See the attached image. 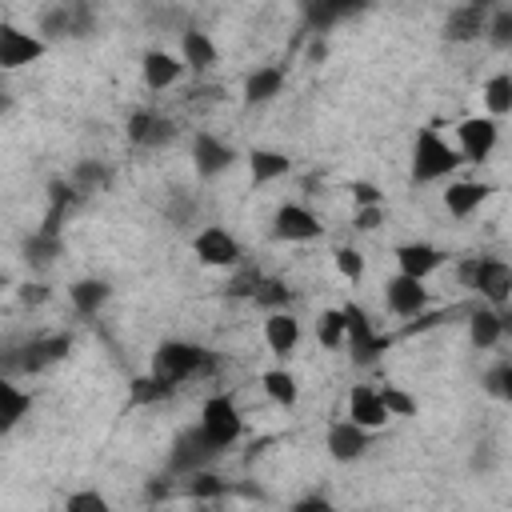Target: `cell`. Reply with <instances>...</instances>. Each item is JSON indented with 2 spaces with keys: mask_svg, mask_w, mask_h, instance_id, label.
Wrapping results in <instances>:
<instances>
[{
  "mask_svg": "<svg viewBox=\"0 0 512 512\" xmlns=\"http://www.w3.org/2000/svg\"><path fill=\"white\" fill-rule=\"evenodd\" d=\"M208 364H212V356H208L200 344H192V340H164V344L152 352L148 376H156V380L168 384V388H180L184 380L208 372Z\"/></svg>",
  "mask_w": 512,
  "mask_h": 512,
  "instance_id": "6da1fadb",
  "label": "cell"
},
{
  "mask_svg": "<svg viewBox=\"0 0 512 512\" xmlns=\"http://www.w3.org/2000/svg\"><path fill=\"white\" fill-rule=\"evenodd\" d=\"M460 280H464V288H472L496 312H504L508 300H512V268L500 256H472V260H464L460 264Z\"/></svg>",
  "mask_w": 512,
  "mask_h": 512,
  "instance_id": "7a4b0ae2",
  "label": "cell"
},
{
  "mask_svg": "<svg viewBox=\"0 0 512 512\" xmlns=\"http://www.w3.org/2000/svg\"><path fill=\"white\" fill-rule=\"evenodd\" d=\"M460 164H464L460 152H456L436 128H420V132H416V144H412V180H416V184L448 180Z\"/></svg>",
  "mask_w": 512,
  "mask_h": 512,
  "instance_id": "3957f363",
  "label": "cell"
},
{
  "mask_svg": "<svg viewBox=\"0 0 512 512\" xmlns=\"http://www.w3.org/2000/svg\"><path fill=\"white\" fill-rule=\"evenodd\" d=\"M196 428L208 436V444H212V448L228 452V448L244 436V416H240V408H236V400H232V396L216 392V396H208V400H204V408H200V424H196Z\"/></svg>",
  "mask_w": 512,
  "mask_h": 512,
  "instance_id": "277c9868",
  "label": "cell"
},
{
  "mask_svg": "<svg viewBox=\"0 0 512 512\" xmlns=\"http://www.w3.org/2000/svg\"><path fill=\"white\" fill-rule=\"evenodd\" d=\"M340 312H344V348L352 352L356 364H372V360L388 348V336L376 332L372 316H368L360 304L348 300V304H340Z\"/></svg>",
  "mask_w": 512,
  "mask_h": 512,
  "instance_id": "5b68a950",
  "label": "cell"
},
{
  "mask_svg": "<svg viewBox=\"0 0 512 512\" xmlns=\"http://www.w3.org/2000/svg\"><path fill=\"white\" fill-rule=\"evenodd\" d=\"M96 28V12L88 4H52L40 12V28L36 36L48 44V40H76V36H88Z\"/></svg>",
  "mask_w": 512,
  "mask_h": 512,
  "instance_id": "8992f818",
  "label": "cell"
},
{
  "mask_svg": "<svg viewBox=\"0 0 512 512\" xmlns=\"http://www.w3.org/2000/svg\"><path fill=\"white\" fill-rule=\"evenodd\" d=\"M192 252L204 268H240L244 264V248L224 224H204L192 236Z\"/></svg>",
  "mask_w": 512,
  "mask_h": 512,
  "instance_id": "52a82bcc",
  "label": "cell"
},
{
  "mask_svg": "<svg viewBox=\"0 0 512 512\" xmlns=\"http://www.w3.org/2000/svg\"><path fill=\"white\" fill-rule=\"evenodd\" d=\"M496 144H500V120H492V116H464L456 124V144L452 148L460 152V160L484 164L496 152Z\"/></svg>",
  "mask_w": 512,
  "mask_h": 512,
  "instance_id": "ba28073f",
  "label": "cell"
},
{
  "mask_svg": "<svg viewBox=\"0 0 512 512\" xmlns=\"http://www.w3.org/2000/svg\"><path fill=\"white\" fill-rule=\"evenodd\" d=\"M272 236L284 240V244H312V240L324 236V224H320V216H316L308 204L288 200V204H280L276 216H272Z\"/></svg>",
  "mask_w": 512,
  "mask_h": 512,
  "instance_id": "9c48e42d",
  "label": "cell"
},
{
  "mask_svg": "<svg viewBox=\"0 0 512 512\" xmlns=\"http://www.w3.org/2000/svg\"><path fill=\"white\" fill-rule=\"evenodd\" d=\"M44 52H48V44L36 32H28L12 20H0V72H16L24 64H36Z\"/></svg>",
  "mask_w": 512,
  "mask_h": 512,
  "instance_id": "30bf717a",
  "label": "cell"
},
{
  "mask_svg": "<svg viewBox=\"0 0 512 512\" xmlns=\"http://www.w3.org/2000/svg\"><path fill=\"white\" fill-rule=\"evenodd\" d=\"M232 164H236V148H232L228 140H220V136H212V132H196V136H192V172H196L200 180H216V176H224Z\"/></svg>",
  "mask_w": 512,
  "mask_h": 512,
  "instance_id": "8fae6325",
  "label": "cell"
},
{
  "mask_svg": "<svg viewBox=\"0 0 512 512\" xmlns=\"http://www.w3.org/2000/svg\"><path fill=\"white\" fill-rule=\"evenodd\" d=\"M216 456H220V448H212L208 436H204L200 428H192V432H184V436L172 444L168 472H172V476H192V472H204Z\"/></svg>",
  "mask_w": 512,
  "mask_h": 512,
  "instance_id": "7c38bea8",
  "label": "cell"
},
{
  "mask_svg": "<svg viewBox=\"0 0 512 512\" xmlns=\"http://www.w3.org/2000/svg\"><path fill=\"white\" fill-rule=\"evenodd\" d=\"M396 272L400 276H412V280H428L432 272H440L444 268V252L436 248V244H428V240H404V244H396Z\"/></svg>",
  "mask_w": 512,
  "mask_h": 512,
  "instance_id": "4fadbf2b",
  "label": "cell"
},
{
  "mask_svg": "<svg viewBox=\"0 0 512 512\" xmlns=\"http://www.w3.org/2000/svg\"><path fill=\"white\" fill-rule=\"evenodd\" d=\"M384 304H388V312L392 316H400V320H408V316H424V308H428V288H424V280H412V276H388L384 280Z\"/></svg>",
  "mask_w": 512,
  "mask_h": 512,
  "instance_id": "5bb4252c",
  "label": "cell"
},
{
  "mask_svg": "<svg viewBox=\"0 0 512 512\" xmlns=\"http://www.w3.org/2000/svg\"><path fill=\"white\" fill-rule=\"evenodd\" d=\"M68 348H72V336H68V332L36 336V340H28V344L16 352V368H20V372H44V368L60 364V360L68 356Z\"/></svg>",
  "mask_w": 512,
  "mask_h": 512,
  "instance_id": "9a60e30c",
  "label": "cell"
},
{
  "mask_svg": "<svg viewBox=\"0 0 512 512\" xmlns=\"http://www.w3.org/2000/svg\"><path fill=\"white\" fill-rule=\"evenodd\" d=\"M324 448H328L332 460L352 464V460H360V456L372 448V432H364V428L352 424V420H332L328 432H324Z\"/></svg>",
  "mask_w": 512,
  "mask_h": 512,
  "instance_id": "2e32d148",
  "label": "cell"
},
{
  "mask_svg": "<svg viewBox=\"0 0 512 512\" xmlns=\"http://www.w3.org/2000/svg\"><path fill=\"white\" fill-rule=\"evenodd\" d=\"M60 220H64V212H52L48 208V216H44V224L24 240V260L32 264V268H48L60 252H64V236H60Z\"/></svg>",
  "mask_w": 512,
  "mask_h": 512,
  "instance_id": "e0dca14e",
  "label": "cell"
},
{
  "mask_svg": "<svg viewBox=\"0 0 512 512\" xmlns=\"http://www.w3.org/2000/svg\"><path fill=\"white\" fill-rule=\"evenodd\" d=\"M176 136V124L168 120V116H160L156 108H136L132 116H128V140L136 144V148H160V144H168Z\"/></svg>",
  "mask_w": 512,
  "mask_h": 512,
  "instance_id": "ac0fdd59",
  "label": "cell"
},
{
  "mask_svg": "<svg viewBox=\"0 0 512 512\" xmlns=\"http://www.w3.org/2000/svg\"><path fill=\"white\" fill-rule=\"evenodd\" d=\"M488 4H456L444 20V40L448 44H468V40H480L484 36V24H488Z\"/></svg>",
  "mask_w": 512,
  "mask_h": 512,
  "instance_id": "d6986e66",
  "label": "cell"
},
{
  "mask_svg": "<svg viewBox=\"0 0 512 512\" xmlns=\"http://www.w3.org/2000/svg\"><path fill=\"white\" fill-rule=\"evenodd\" d=\"M344 420L360 424L364 432H376V428H384L392 416L384 412V404H380V392H376L372 384H356V388L348 392V416H344Z\"/></svg>",
  "mask_w": 512,
  "mask_h": 512,
  "instance_id": "ffe728a7",
  "label": "cell"
},
{
  "mask_svg": "<svg viewBox=\"0 0 512 512\" xmlns=\"http://www.w3.org/2000/svg\"><path fill=\"white\" fill-rule=\"evenodd\" d=\"M140 76H144L148 92H164L184 76V64H180V56H172L164 48H148L144 60H140Z\"/></svg>",
  "mask_w": 512,
  "mask_h": 512,
  "instance_id": "44dd1931",
  "label": "cell"
},
{
  "mask_svg": "<svg viewBox=\"0 0 512 512\" xmlns=\"http://www.w3.org/2000/svg\"><path fill=\"white\" fill-rule=\"evenodd\" d=\"M488 196H492V188L484 180H448V188H444V212L452 220H468Z\"/></svg>",
  "mask_w": 512,
  "mask_h": 512,
  "instance_id": "7402d4cb",
  "label": "cell"
},
{
  "mask_svg": "<svg viewBox=\"0 0 512 512\" xmlns=\"http://www.w3.org/2000/svg\"><path fill=\"white\" fill-rule=\"evenodd\" d=\"M264 344L272 356H288L300 344V320L292 312H268L264 316Z\"/></svg>",
  "mask_w": 512,
  "mask_h": 512,
  "instance_id": "603a6c76",
  "label": "cell"
},
{
  "mask_svg": "<svg viewBox=\"0 0 512 512\" xmlns=\"http://www.w3.org/2000/svg\"><path fill=\"white\" fill-rule=\"evenodd\" d=\"M288 172H292V156L288 152H280V148H252L248 152V176H252L256 188H264V184H272V180H280Z\"/></svg>",
  "mask_w": 512,
  "mask_h": 512,
  "instance_id": "cb8c5ba5",
  "label": "cell"
},
{
  "mask_svg": "<svg viewBox=\"0 0 512 512\" xmlns=\"http://www.w3.org/2000/svg\"><path fill=\"white\" fill-rule=\"evenodd\" d=\"M32 408V392H24L12 376L0 372V436H8Z\"/></svg>",
  "mask_w": 512,
  "mask_h": 512,
  "instance_id": "d4e9b609",
  "label": "cell"
},
{
  "mask_svg": "<svg viewBox=\"0 0 512 512\" xmlns=\"http://www.w3.org/2000/svg\"><path fill=\"white\" fill-rule=\"evenodd\" d=\"M216 44H212V36L208 32H200V28H184L180 32V64L184 68H192V72H208L212 64H216Z\"/></svg>",
  "mask_w": 512,
  "mask_h": 512,
  "instance_id": "484cf974",
  "label": "cell"
},
{
  "mask_svg": "<svg viewBox=\"0 0 512 512\" xmlns=\"http://www.w3.org/2000/svg\"><path fill=\"white\" fill-rule=\"evenodd\" d=\"M280 88H284V68L280 64H264V68H256V72L244 76V104L248 108L268 104V100L280 96Z\"/></svg>",
  "mask_w": 512,
  "mask_h": 512,
  "instance_id": "4316f807",
  "label": "cell"
},
{
  "mask_svg": "<svg viewBox=\"0 0 512 512\" xmlns=\"http://www.w3.org/2000/svg\"><path fill=\"white\" fill-rule=\"evenodd\" d=\"M68 300L80 316H96L108 300H112V284L100 280V276H84V280H72L68 284Z\"/></svg>",
  "mask_w": 512,
  "mask_h": 512,
  "instance_id": "83f0119b",
  "label": "cell"
},
{
  "mask_svg": "<svg viewBox=\"0 0 512 512\" xmlns=\"http://www.w3.org/2000/svg\"><path fill=\"white\" fill-rule=\"evenodd\" d=\"M500 340H504V312H496V308H476V312H468V344H472V348L488 352V348H496Z\"/></svg>",
  "mask_w": 512,
  "mask_h": 512,
  "instance_id": "f1b7e54d",
  "label": "cell"
},
{
  "mask_svg": "<svg viewBox=\"0 0 512 512\" xmlns=\"http://www.w3.org/2000/svg\"><path fill=\"white\" fill-rule=\"evenodd\" d=\"M260 388L276 408H296V400H300V384H296V376L288 368H268L260 376Z\"/></svg>",
  "mask_w": 512,
  "mask_h": 512,
  "instance_id": "f546056e",
  "label": "cell"
},
{
  "mask_svg": "<svg viewBox=\"0 0 512 512\" xmlns=\"http://www.w3.org/2000/svg\"><path fill=\"white\" fill-rule=\"evenodd\" d=\"M480 96H484V108H488L492 120L508 116V112H512V72H496V76H488Z\"/></svg>",
  "mask_w": 512,
  "mask_h": 512,
  "instance_id": "4dcf8cb0",
  "label": "cell"
},
{
  "mask_svg": "<svg viewBox=\"0 0 512 512\" xmlns=\"http://www.w3.org/2000/svg\"><path fill=\"white\" fill-rule=\"evenodd\" d=\"M108 180H112V172H108L100 160H80V164L72 168V176H68V184L76 188V196H92V192L108 188Z\"/></svg>",
  "mask_w": 512,
  "mask_h": 512,
  "instance_id": "1f68e13d",
  "label": "cell"
},
{
  "mask_svg": "<svg viewBox=\"0 0 512 512\" xmlns=\"http://www.w3.org/2000/svg\"><path fill=\"white\" fill-rule=\"evenodd\" d=\"M288 300H292V288L276 276H260L256 292H252V304L268 308V312H288Z\"/></svg>",
  "mask_w": 512,
  "mask_h": 512,
  "instance_id": "d6a6232c",
  "label": "cell"
},
{
  "mask_svg": "<svg viewBox=\"0 0 512 512\" xmlns=\"http://www.w3.org/2000/svg\"><path fill=\"white\" fill-rule=\"evenodd\" d=\"M228 480L224 476H216V472H192V476H184V492L192 496V500H216V496H228Z\"/></svg>",
  "mask_w": 512,
  "mask_h": 512,
  "instance_id": "836d02e7",
  "label": "cell"
},
{
  "mask_svg": "<svg viewBox=\"0 0 512 512\" xmlns=\"http://www.w3.org/2000/svg\"><path fill=\"white\" fill-rule=\"evenodd\" d=\"M316 340H320L328 352L344 348V312H340V308H324V312H320V320H316Z\"/></svg>",
  "mask_w": 512,
  "mask_h": 512,
  "instance_id": "e575fe53",
  "label": "cell"
},
{
  "mask_svg": "<svg viewBox=\"0 0 512 512\" xmlns=\"http://www.w3.org/2000/svg\"><path fill=\"white\" fill-rule=\"evenodd\" d=\"M352 12H356L352 4H308V8H304L312 32H328L336 20H344V16H352Z\"/></svg>",
  "mask_w": 512,
  "mask_h": 512,
  "instance_id": "d590c367",
  "label": "cell"
},
{
  "mask_svg": "<svg viewBox=\"0 0 512 512\" xmlns=\"http://www.w3.org/2000/svg\"><path fill=\"white\" fill-rule=\"evenodd\" d=\"M484 36H488L496 48H508V44H512V8H508V4H500V8L488 12Z\"/></svg>",
  "mask_w": 512,
  "mask_h": 512,
  "instance_id": "8d00e7d4",
  "label": "cell"
},
{
  "mask_svg": "<svg viewBox=\"0 0 512 512\" xmlns=\"http://www.w3.org/2000/svg\"><path fill=\"white\" fill-rule=\"evenodd\" d=\"M484 392L492 400H508L512 396V364L508 360H496L488 372H484Z\"/></svg>",
  "mask_w": 512,
  "mask_h": 512,
  "instance_id": "74e56055",
  "label": "cell"
},
{
  "mask_svg": "<svg viewBox=\"0 0 512 512\" xmlns=\"http://www.w3.org/2000/svg\"><path fill=\"white\" fill-rule=\"evenodd\" d=\"M64 512H112V504H108V496L96 492V488H76V492H68Z\"/></svg>",
  "mask_w": 512,
  "mask_h": 512,
  "instance_id": "f35d334b",
  "label": "cell"
},
{
  "mask_svg": "<svg viewBox=\"0 0 512 512\" xmlns=\"http://www.w3.org/2000/svg\"><path fill=\"white\" fill-rule=\"evenodd\" d=\"M332 264H336V272L344 276V280H364V256H360V248H352V244H340L336 252H332Z\"/></svg>",
  "mask_w": 512,
  "mask_h": 512,
  "instance_id": "ab89813d",
  "label": "cell"
},
{
  "mask_svg": "<svg viewBox=\"0 0 512 512\" xmlns=\"http://www.w3.org/2000/svg\"><path fill=\"white\" fill-rule=\"evenodd\" d=\"M376 392H380V404H384L388 416H416V400H412L404 388L384 384V388H376Z\"/></svg>",
  "mask_w": 512,
  "mask_h": 512,
  "instance_id": "60d3db41",
  "label": "cell"
},
{
  "mask_svg": "<svg viewBox=\"0 0 512 512\" xmlns=\"http://www.w3.org/2000/svg\"><path fill=\"white\" fill-rule=\"evenodd\" d=\"M176 388H168V384H160L156 376H140L136 384H132V404H156V400H168Z\"/></svg>",
  "mask_w": 512,
  "mask_h": 512,
  "instance_id": "b9f144b4",
  "label": "cell"
},
{
  "mask_svg": "<svg viewBox=\"0 0 512 512\" xmlns=\"http://www.w3.org/2000/svg\"><path fill=\"white\" fill-rule=\"evenodd\" d=\"M76 200H80V196H76V188H72L68 180H52V184H48V208H52V212H68Z\"/></svg>",
  "mask_w": 512,
  "mask_h": 512,
  "instance_id": "7bdbcfd3",
  "label": "cell"
},
{
  "mask_svg": "<svg viewBox=\"0 0 512 512\" xmlns=\"http://www.w3.org/2000/svg\"><path fill=\"white\" fill-rule=\"evenodd\" d=\"M348 192H352V204H356V208H376V204H384V196H380V188H376L372 180H352Z\"/></svg>",
  "mask_w": 512,
  "mask_h": 512,
  "instance_id": "ee69618b",
  "label": "cell"
},
{
  "mask_svg": "<svg viewBox=\"0 0 512 512\" xmlns=\"http://www.w3.org/2000/svg\"><path fill=\"white\" fill-rule=\"evenodd\" d=\"M256 284H260V272L256 268H236V280L228 284V296H248L252 300V292H256Z\"/></svg>",
  "mask_w": 512,
  "mask_h": 512,
  "instance_id": "f6af8a7d",
  "label": "cell"
},
{
  "mask_svg": "<svg viewBox=\"0 0 512 512\" xmlns=\"http://www.w3.org/2000/svg\"><path fill=\"white\" fill-rule=\"evenodd\" d=\"M384 224V204H376V208H356L352 212V228L356 232H376Z\"/></svg>",
  "mask_w": 512,
  "mask_h": 512,
  "instance_id": "bcb514c9",
  "label": "cell"
},
{
  "mask_svg": "<svg viewBox=\"0 0 512 512\" xmlns=\"http://www.w3.org/2000/svg\"><path fill=\"white\" fill-rule=\"evenodd\" d=\"M48 296H52V288H48V284H40V280H36V284L28 280V284L20 288V304H24V308H36V304H44Z\"/></svg>",
  "mask_w": 512,
  "mask_h": 512,
  "instance_id": "7dc6e473",
  "label": "cell"
},
{
  "mask_svg": "<svg viewBox=\"0 0 512 512\" xmlns=\"http://www.w3.org/2000/svg\"><path fill=\"white\" fill-rule=\"evenodd\" d=\"M292 512H340V508H336L328 496H320V492H316V496H304V500H296V504H292Z\"/></svg>",
  "mask_w": 512,
  "mask_h": 512,
  "instance_id": "c3c4849f",
  "label": "cell"
},
{
  "mask_svg": "<svg viewBox=\"0 0 512 512\" xmlns=\"http://www.w3.org/2000/svg\"><path fill=\"white\" fill-rule=\"evenodd\" d=\"M8 108H12V92H8V88H0V116H4Z\"/></svg>",
  "mask_w": 512,
  "mask_h": 512,
  "instance_id": "681fc988",
  "label": "cell"
}]
</instances>
